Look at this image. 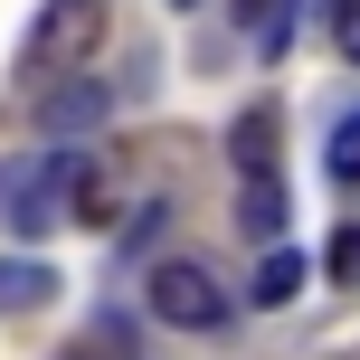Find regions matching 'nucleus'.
Segmentation results:
<instances>
[{"label": "nucleus", "instance_id": "1", "mask_svg": "<svg viewBox=\"0 0 360 360\" xmlns=\"http://www.w3.org/2000/svg\"><path fill=\"white\" fill-rule=\"evenodd\" d=\"M86 180H95L86 152H57V162H10V171H0V218H10L19 237H48L57 218H76Z\"/></svg>", "mask_w": 360, "mask_h": 360}, {"label": "nucleus", "instance_id": "2", "mask_svg": "<svg viewBox=\"0 0 360 360\" xmlns=\"http://www.w3.org/2000/svg\"><path fill=\"white\" fill-rule=\"evenodd\" d=\"M152 313H162L171 332H218L228 323V294H218V275L199 266V256H162V266H152Z\"/></svg>", "mask_w": 360, "mask_h": 360}, {"label": "nucleus", "instance_id": "3", "mask_svg": "<svg viewBox=\"0 0 360 360\" xmlns=\"http://www.w3.org/2000/svg\"><path fill=\"white\" fill-rule=\"evenodd\" d=\"M95 38H105V0H48L29 29V67H76Z\"/></svg>", "mask_w": 360, "mask_h": 360}, {"label": "nucleus", "instance_id": "4", "mask_svg": "<svg viewBox=\"0 0 360 360\" xmlns=\"http://www.w3.org/2000/svg\"><path fill=\"white\" fill-rule=\"evenodd\" d=\"M38 124H48L57 143H76V133H95V124H105V86H95V76H67V86H57L48 105H38Z\"/></svg>", "mask_w": 360, "mask_h": 360}, {"label": "nucleus", "instance_id": "5", "mask_svg": "<svg viewBox=\"0 0 360 360\" xmlns=\"http://www.w3.org/2000/svg\"><path fill=\"white\" fill-rule=\"evenodd\" d=\"M275 143H285V124H275L266 105H247V114L228 124V162H237V171H275Z\"/></svg>", "mask_w": 360, "mask_h": 360}, {"label": "nucleus", "instance_id": "6", "mask_svg": "<svg viewBox=\"0 0 360 360\" xmlns=\"http://www.w3.org/2000/svg\"><path fill=\"white\" fill-rule=\"evenodd\" d=\"M57 294V275L48 266H29V256H0V313H38Z\"/></svg>", "mask_w": 360, "mask_h": 360}, {"label": "nucleus", "instance_id": "7", "mask_svg": "<svg viewBox=\"0 0 360 360\" xmlns=\"http://www.w3.org/2000/svg\"><path fill=\"white\" fill-rule=\"evenodd\" d=\"M237 218H247V237L266 247V237H285V190H275V171H247V199H237Z\"/></svg>", "mask_w": 360, "mask_h": 360}, {"label": "nucleus", "instance_id": "8", "mask_svg": "<svg viewBox=\"0 0 360 360\" xmlns=\"http://www.w3.org/2000/svg\"><path fill=\"white\" fill-rule=\"evenodd\" d=\"M294 285H304V256L266 237V256H256V304H294Z\"/></svg>", "mask_w": 360, "mask_h": 360}, {"label": "nucleus", "instance_id": "9", "mask_svg": "<svg viewBox=\"0 0 360 360\" xmlns=\"http://www.w3.org/2000/svg\"><path fill=\"white\" fill-rule=\"evenodd\" d=\"M237 29H256V48H285V29H294V0H237Z\"/></svg>", "mask_w": 360, "mask_h": 360}, {"label": "nucleus", "instance_id": "10", "mask_svg": "<svg viewBox=\"0 0 360 360\" xmlns=\"http://www.w3.org/2000/svg\"><path fill=\"white\" fill-rule=\"evenodd\" d=\"M323 162H332V180H360V105L332 124V143H323Z\"/></svg>", "mask_w": 360, "mask_h": 360}, {"label": "nucleus", "instance_id": "11", "mask_svg": "<svg viewBox=\"0 0 360 360\" xmlns=\"http://www.w3.org/2000/svg\"><path fill=\"white\" fill-rule=\"evenodd\" d=\"M323 275H332V285H351V294H360V228H342V237L323 247Z\"/></svg>", "mask_w": 360, "mask_h": 360}, {"label": "nucleus", "instance_id": "12", "mask_svg": "<svg viewBox=\"0 0 360 360\" xmlns=\"http://www.w3.org/2000/svg\"><path fill=\"white\" fill-rule=\"evenodd\" d=\"M323 19H332V48H342V57H351V67H360V0H332V10H323Z\"/></svg>", "mask_w": 360, "mask_h": 360}, {"label": "nucleus", "instance_id": "13", "mask_svg": "<svg viewBox=\"0 0 360 360\" xmlns=\"http://www.w3.org/2000/svg\"><path fill=\"white\" fill-rule=\"evenodd\" d=\"M67 360H133V342H124V323H105V332H95V351H67Z\"/></svg>", "mask_w": 360, "mask_h": 360}, {"label": "nucleus", "instance_id": "14", "mask_svg": "<svg viewBox=\"0 0 360 360\" xmlns=\"http://www.w3.org/2000/svg\"><path fill=\"white\" fill-rule=\"evenodd\" d=\"M171 10H199V0H171Z\"/></svg>", "mask_w": 360, "mask_h": 360}]
</instances>
